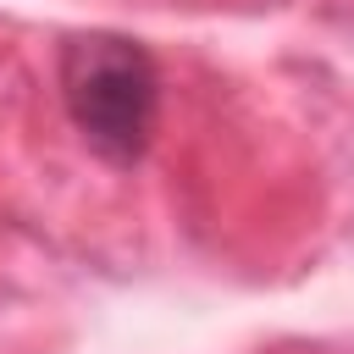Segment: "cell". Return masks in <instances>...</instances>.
<instances>
[{
    "mask_svg": "<svg viewBox=\"0 0 354 354\" xmlns=\"http://www.w3.org/2000/svg\"><path fill=\"white\" fill-rule=\"evenodd\" d=\"M61 105L105 166H138L160 116V66L127 33H72L55 55Z\"/></svg>",
    "mask_w": 354,
    "mask_h": 354,
    "instance_id": "cell-1",
    "label": "cell"
}]
</instances>
